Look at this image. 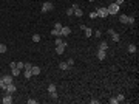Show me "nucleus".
Here are the masks:
<instances>
[{
	"instance_id": "1",
	"label": "nucleus",
	"mask_w": 139,
	"mask_h": 104,
	"mask_svg": "<svg viewBox=\"0 0 139 104\" xmlns=\"http://www.w3.org/2000/svg\"><path fill=\"white\" fill-rule=\"evenodd\" d=\"M107 11H108V14H111V16L117 14V12H119V5H116V3H111L110 6H107Z\"/></svg>"
},
{
	"instance_id": "2",
	"label": "nucleus",
	"mask_w": 139,
	"mask_h": 104,
	"mask_svg": "<svg viewBox=\"0 0 139 104\" xmlns=\"http://www.w3.org/2000/svg\"><path fill=\"white\" fill-rule=\"evenodd\" d=\"M48 93L51 95L53 100H57V92H56V86H54V84H50V87H48Z\"/></svg>"
},
{
	"instance_id": "3",
	"label": "nucleus",
	"mask_w": 139,
	"mask_h": 104,
	"mask_svg": "<svg viewBox=\"0 0 139 104\" xmlns=\"http://www.w3.org/2000/svg\"><path fill=\"white\" fill-rule=\"evenodd\" d=\"M97 17H100V19H105L107 16H108V11H107V8H97Z\"/></svg>"
},
{
	"instance_id": "4",
	"label": "nucleus",
	"mask_w": 139,
	"mask_h": 104,
	"mask_svg": "<svg viewBox=\"0 0 139 104\" xmlns=\"http://www.w3.org/2000/svg\"><path fill=\"white\" fill-rule=\"evenodd\" d=\"M53 8H54V6H53L51 2H45L43 6H42V12H48V11H51Z\"/></svg>"
},
{
	"instance_id": "5",
	"label": "nucleus",
	"mask_w": 139,
	"mask_h": 104,
	"mask_svg": "<svg viewBox=\"0 0 139 104\" xmlns=\"http://www.w3.org/2000/svg\"><path fill=\"white\" fill-rule=\"evenodd\" d=\"M65 47H66V42H63L62 45H56V53H57V54H63Z\"/></svg>"
},
{
	"instance_id": "6",
	"label": "nucleus",
	"mask_w": 139,
	"mask_h": 104,
	"mask_svg": "<svg viewBox=\"0 0 139 104\" xmlns=\"http://www.w3.org/2000/svg\"><path fill=\"white\" fill-rule=\"evenodd\" d=\"M108 34H110V36L113 37V41H114V42H119V39H121V37H119V34H117L114 30H111V28L108 30Z\"/></svg>"
},
{
	"instance_id": "7",
	"label": "nucleus",
	"mask_w": 139,
	"mask_h": 104,
	"mask_svg": "<svg viewBox=\"0 0 139 104\" xmlns=\"http://www.w3.org/2000/svg\"><path fill=\"white\" fill-rule=\"evenodd\" d=\"M5 90H6V93H11V95H12V93L17 90V87H15L14 84L11 82V84H6V89H5Z\"/></svg>"
},
{
	"instance_id": "8",
	"label": "nucleus",
	"mask_w": 139,
	"mask_h": 104,
	"mask_svg": "<svg viewBox=\"0 0 139 104\" xmlns=\"http://www.w3.org/2000/svg\"><path fill=\"white\" fill-rule=\"evenodd\" d=\"M70 33H71V28H70V26H62V28H60V34H62V36H68Z\"/></svg>"
},
{
	"instance_id": "9",
	"label": "nucleus",
	"mask_w": 139,
	"mask_h": 104,
	"mask_svg": "<svg viewBox=\"0 0 139 104\" xmlns=\"http://www.w3.org/2000/svg\"><path fill=\"white\" fill-rule=\"evenodd\" d=\"M2 101H3L5 104H11V103H12V96H11V93H6V95L3 96V100H2Z\"/></svg>"
},
{
	"instance_id": "10",
	"label": "nucleus",
	"mask_w": 139,
	"mask_h": 104,
	"mask_svg": "<svg viewBox=\"0 0 139 104\" xmlns=\"http://www.w3.org/2000/svg\"><path fill=\"white\" fill-rule=\"evenodd\" d=\"M2 79L5 81V84H11V82H12V76H11V75H3Z\"/></svg>"
},
{
	"instance_id": "11",
	"label": "nucleus",
	"mask_w": 139,
	"mask_h": 104,
	"mask_svg": "<svg viewBox=\"0 0 139 104\" xmlns=\"http://www.w3.org/2000/svg\"><path fill=\"white\" fill-rule=\"evenodd\" d=\"M105 56H107V51H104V50H99V51H97V59L99 61H104V59H105Z\"/></svg>"
},
{
	"instance_id": "12",
	"label": "nucleus",
	"mask_w": 139,
	"mask_h": 104,
	"mask_svg": "<svg viewBox=\"0 0 139 104\" xmlns=\"http://www.w3.org/2000/svg\"><path fill=\"white\" fill-rule=\"evenodd\" d=\"M99 50H104V51H107V50H108V44H107L105 41H102L100 44H99Z\"/></svg>"
},
{
	"instance_id": "13",
	"label": "nucleus",
	"mask_w": 139,
	"mask_h": 104,
	"mask_svg": "<svg viewBox=\"0 0 139 104\" xmlns=\"http://www.w3.org/2000/svg\"><path fill=\"white\" fill-rule=\"evenodd\" d=\"M51 36H54V37H62V34H60V30H56V28H53V30H51Z\"/></svg>"
},
{
	"instance_id": "14",
	"label": "nucleus",
	"mask_w": 139,
	"mask_h": 104,
	"mask_svg": "<svg viewBox=\"0 0 139 104\" xmlns=\"http://www.w3.org/2000/svg\"><path fill=\"white\" fill-rule=\"evenodd\" d=\"M31 73L33 75H39L40 73V68L37 67V65H33V67H31Z\"/></svg>"
},
{
	"instance_id": "15",
	"label": "nucleus",
	"mask_w": 139,
	"mask_h": 104,
	"mask_svg": "<svg viewBox=\"0 0 139 104\" xmlns=\"http://www.w3.org/2000/svg\"><path fill=\"white\" fill-rule=\"evenodd\" d=\"M74 16H76V17H82V16H84V11H82L81 8H77V9H74Z\"/></svg>"
},
{
	"instance_id": "16",
	"label": "nucleus",
	"mask_w": 139,
	"mask_h": 104,
	"mask_svg": "<svg viewBox=\"0 0 139 104\" xmlns=\"http://www.w3.org/2000/svg\"><path fill=\"white\" fill-rule=\"evenodd\" d=\"M59 68H60V70H68V64H66V62H60V64H59Z\"/></svg>"
},
{
	"instance_id": "17",
	"label": "nucleus",
	"mask_w": 139,
	"mask_h": 104,
	"mask_svg": "<svg viewBox=\"0 0 139 104\" xmlns=\"http://www.w3.org/2000/svg\"><path fill=\"white\" fill-rule=\"evenodd\" d=\"M84 31H85V36H87V37H90L93 34V30H91V28H87V26L84 28Z\"/></svg>"
},
{
	"instance_id": "18",
	"label": "nucleus",
	"mask_w": 139,
	"mask_h": 104,
	"mask_svg": "<svg viewBox=\"0 0 139 104\" xmlns=\"http://www.w3.org/2000/svg\"><path fill=\"white\" fill-rule=\"evenodd\" d=\"M119 20H121L122 23H127L128 22V16H125V14H122L121 17H119Z\"/></svg>"
},
{
	"instance_id": "19",
	"label": "nucleus",
	"mask_w": 139,
	"mask_h": 104,
	"mask_svg": "<svg viewBox=\"0 0 139 104\" xmlns=\"http://www.w3.org/2000/svg\"><path fill=\"white\" fill-rule=\"evenodd\" d=\"M128 51H130V53H136V45L130 44V45H128Z\"/></svg>"
},
{
	"instance_id": "20",
	"label": "nucleus",
	"mask_w": 139,
	"mask_h": 104,
	"mask_svg": "<svg viewBox=\"0 0 139 104\" xmlns=\"http://www.w3.org/2000/svg\"><path fill=\"white\" fill-rule=\"evenodd\" d=\"M12 70V76H19V75H20V70H19L17 67H14V68H11Z\"/></svg>"
},
{
	"instance_id": "21",
	"label": "nucleus",
	"mask_w": 139,
	"mask_h": 104,
	"mask_svg": "<svg viewBox=\"0 0 139 104\" xmlns=\"http://www.w3.org/2000/svg\"><path fill=\"white\" fill-rule=\"evenodd\" d=\"M31 76H33V73H31V70H25V78H26V79H29Z\"/></svg>"
},
{
	"instance_id": "22",
	"label": "nucleus",
	"mask_w": 139,
	"mask_h": 104,
	"mask_svg": "<svg viewBox=\"0 0 139 104\" xmlns=\"http://www.w3.org/2000/svg\"><path fill=\"white\" fill-rule=\"evenodd\" d=\"M0 53H6V45L0 44Z\"/></svg>"
},
{
	"instance_id": "23",
	"label": "nucleus",
	"mask_w": 139,
	"mask_h": 104,
	"mask_svg": "<svg viewBox=\"0 0 139 104\" xmlns=\"http://www.w3.org/2000/svg\"><path fill=\"white\" fill-rule=\"evenodd\" d=\"M0 89H6V84H5V81H3V79H2V78H0Z\"/></svg>"
},
{
	"instance_id": "24",
	"label": "nucleus",
	"mask_w": 139,
	"mask_h": 104,
	"mask_svg": "<svg viewBox=\"0 0 139 104\" xmlns=\"http://www.w3.org/2000/svg\"><path fill=\"white\" fill-rule=\"evenodd\" d=\"M74 14V9L73 8H68V9H66V16H73Z\"/></svg>"
},
{
	"instance_id": "25",
	"label": "nucleus",
	"mask_w": 139,
	"mask_h": 104,
	"mask_svg": "<svg viewBox=\"0 0 139 104\" xmlns=\"http://www.w3.org/2000/svg\"><path fill=\"white\" fill-rule=\"evenodd\" d=\"M15 64H17V68H19V70H22V68L25 67V62H15Z\"/></svg>"
},
{
	"instance_id": "26",
	"label": "nucleus",
	"mask_w": 139,
	"mask_h": 104,
	"mask_svg": "<svg viewBox=\"0 0 139 104\" xmlns=\"http://www.w3.org/2000/svg\"><path fill=\"white\" fill-rule=\"evenodd\" d=\"M31 67H33V64H29V62H25V70H31Z\"/></svg>"
},
{
	"instance_id": "27",
	"label": "nucleus",
	"mask_w": 139,
	"mask_h": 104,
	"mask_svg": "<svg viewBox=\"0 0 139 104\" xmlns=\"http://www.w3.org/2000/svg\"><path fill=\"white\" fill-rule=\"evenodd\" d=\"M33 41L34 42H39V41H40V36H39V34H34V36H33Z\"/></svg>"
},
{
	"instance_id": "28",
	"label": "nucleus",
	"mask_w": 139,
	"mask_h": 104,
	"mask_svg": "<svg viewBox=\"0 0 139 104\" xmlns=\"http://www.w3.org/2000/svg\"><path fill=\"white\" fill-rule=\"evenodd\" d=\"M66 64H68V67H73V65H74V59H68V61H66Z\"/></svg>"
},
{
	"instance_id": "29",
	"label": "nucleus",
	"mask_w": 139,
	"mask_h": 104,
	"mask_svg": "<svg viewBox=\"0 0 139 104\" xmlns=\"http://www.w3.org/2000/svg\"><path fill=\"white\" fill-rule=\"evenodd\" d=\"M110 101V104H117L119 101H117V98H111V100H108Z\"/></svg>"
},
{
	"instance_id": "30",
	"label": "nucleus",
	"mask_w": 139,
	"mask_h": 104,
	"mask_svg": "<svg viewBox=\"0 0 139 104\" xmlns=\"http://www.w3.org/2000/svg\"><path fill=\"white\" fill-rule=\"evenodd\" d=\"M62 44H63V41L60 37H57V39H56V45H62Z\"/></svg>"
},
{
	"instance_id": "31",
	"label": "nucleus",
	"mask_w": 139,
	"mask_h": 104,
	"mask_svg": "<svg viewBox=\"0 0 139 104\" xmlns=\"http://www.w3.org/2000/svg\"><path fill=\"white\" fill-rule=\"evenodd\" d=\"M127 23H130V25H133L135 23V17H128V22Z\"/></svg>"
},
{
	"instance_id": "32",
	"label": "nucleus",
	"mask_w": 139,
	"mask_h": 104,
	"mask_svg": "<svg viewBox=\"0 0 139 104\" xmlns=\"http://www.w3.org/2000/svg\"><path fill=\"white\" fill-rule=\"evenodd\" d=\"M54 28L56 30H60V28H62V23H54Z\"/></svg>"
},
{
	"instance_id": "33",
	"label": "nucleus",
	"mask_w": 139,
	"mask_h": 104,
	"mask_svg": "<svg viewBox=\"0 0 139 104\" xmlns=\"http://www.w3.org/2000/svg\"><path fill=\"white\" fill-rule=\"evenodd\" d=\"M117 98V101H119V103H121V101H124L125 98H124V95H119V96H116Z\"/></svg>"
},
{
	"instance_id": "34",
	"label": "nucleus",
	"mask_w": 139,
	"mask_h": 104,
	"mask_svg": "<svg viewBox=\"0 0 139 104\" xmlns=\"http://www.w3.org/2000/svg\"><path fill=\"white\" fill-rule=\"evenodd\" d=\"M90 17H91V19H96V17H97V12H91V14H90Z\"/></svg>"
},
{
	"instance_id": "35",
	"label": "nucleus",
	"mask_w": 139,
	"mask_h": 104,
	"mask_svg": "<svg viewBox=\"0 0 139 104\" xmlns=\"http://www.w3.org/2000/svg\"><path fill=\"white\" fill-rule=\"evenodd\" d=\"M122 3H124V0H116V5H119V6H121Z\"/></svg>"
},
{
	"instance_id": "36",
	"label": "nucleus",
	"mask_w": 139,
	"mask_h": 104,
	"mask_svg": "<svg viewBox=\"0 0 139 104\" xmlns=\"http://www.w3.org/2000/svg\"><path fill=\"white\" fill-rule=\"evenodd\" d=\"M9 67L14 68V67H17V64H15V62H11V64H9Z\"/></svg>"
},
{
	"instance_id": "37",
	"label": "nucleus",
	"mask_w": 139,
	"mask_h": 104,
	"mask_svg": "<svg viewBox=\"0 0 139 104\" xmlns=\"http://www.w3.org/2000/svg\"><path fill=\"white\" fill-rule=\"evenodd\" d=\"M28 104H36V100H28Z\"/></svg>"
}]
</instances>
